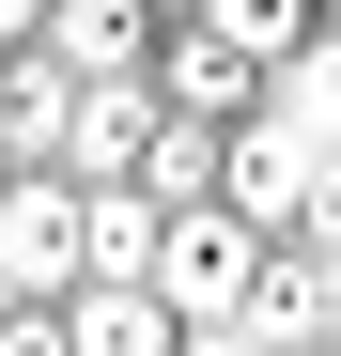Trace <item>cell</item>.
<instances>
[{"mask_svg": "<svg viewBox=\"0 0 341 356\" xmlns=\"http://www.w3.org/2000/svg\"><path fill=\"white\" fill-rule=\"evenodd\" d=\"M155 108L202 124V140H233L248 108H264V63H248L233 31H202V0H170V31H155Z\"/></svg>", "mask_w": 341, "mask_h": 356, "instance_id": "obj_3", "label": "cell"}, {"mask_svg": "<svg viewBox=\"0 0 341 356\" xmlns=\"http://www.w3.org/2000/svg\"><path fill=\"white\" fill-rule=\"evenodd\" d=\"M155 31H170V0H47V63L78 93L93 78H155Z\"/></svg>", "mask_w": 341, "mask_h": 356, "instance_id": "obj_6", "label": "cell"}, {"mask_svg": "<svg viewBox=\"0 0 341 356\" xmlns=\"http://www.w3.org/2000/svg\"><path fill=\"white\" fill-rule=\"evenodd\" d=\"M264 356H341V341H310V325H264Z\"/></svg>", "mask_w": 341, "mask_h": 356, "instance_id": "obj_13", "label": "cell"}, {"mask_svg": "<svg viewBox=\"0 0 341 356\" xmlns=\"http://www.w3.org/2000/svg\"><path fill=\"white\" fill-rule=\"evenodd\" d=\"M63 325H78V356H170V310H155L140 279H78Z\"/></svg>", "mask_w": 341, "mask_h": 356, "instance_id": "obj_9", "label": "cell"}, {"mask_svg": "<svg viewBox=\"0 0 341 356\" xmlns=\"http://www.w3.org/2000/svg\"><path fill=\"white\" fill-rule=\"evenodd\" d=\"M264 264H279V248H264L233 202H187V217L155 232V310H170V341L248 325V310H264Z\"/></svg>", "mask_w": 341, "mask_h": 356, "instance_id": "obj_1", "label": "cell"}, {"mask_svg": "<svg viewBox=\"0 0 341 356\" xmlns=\"http://www.w3.org/2000/svg\"><path fill=\"white\" fill-rule=\"evenodd\" d=\"M170 356H264V325H202V341H170Z\"/></svg>", "mask_w": 341, "mask_h": 356, "instance_id": "obj_12", "label": "cell"}, {"mask_svg": "<svg viewBox=\"0 0 341 356\" xmlns=\"http://www.w3.org/2000/svg\"><path fill=\"white\" fill-rule=\"evenodd\" d=\"M0 202H16V155H0Z\"/></svg>", "mask_w": 341, "mask_h": 356, "instance_id": "obj_15", "label": "cell"}, {"mask_svg": "<svg viewBox=\"0 0 341 356\" xmlns=\"http://www.w3.org/2000/svg\"><path fill=\"white\" fill-rule=\"evenodd\" d=\"M0 356H78V325H63V310H16V325H0Z\"/></svg>", "mask_w": 341, "mask_h": 356, "instance_id": "obj_11", "label": "cell"}, {"mask_svg": "<svg viewBox=\"0 0 341 356\" xmlns=\"http://www.w3.org/2000/svg\"><path fill=\"white\" fill-rule=\"evenodd\" d=\"M0 279H16L31 310L78 294V186L63 170H16V202H0Z\"/></svg>", "mask_w": 341, "mask_h": 356, "instance_id": "obj_5", "label": "cell"}, {"mask_svg": "<svg viewBox=\"0 0 341 356\" xmlns=\"http://www.w3.org/2000/svg\"><path fill=\"white\" fill-rule=\"evenodd\" d=\"M155 140H170L155 78H93V93L63 108V186H140V170H155Z\"/></svg>", "mask_w": 341, "mask_h": 356, "instance_id": "obj_4", "label": "cell"}, {"mask_svg": "<svg viewBox=\"0 0 341 356\" xmlns=\"http://www.w3.org/2000/svg\"><path fill=\"white\" fill-rule=\"evenodd\" d=\"M248 325H310V341H341V217H310L295 248L264 264V310Z\"/></svg>", "mask_w": 341, "mask_h": 356, "instance_id": "obj_7", "label": "cell"}, {"mask_svg": "<svg viewBox=\"0 0 341 356\" xmlns=\"http://www.w3.org/2000/svg\"><path fill=\"white\" fill-rule=\"evenodd\" d=\"M217 202H233V217L264 232V248H295L310 217H341V170H326L295 124H279V108H248V124L217 140Z\"/></svg>", "mask_w": 341, "mask_h": 356, "instance_id": "obj_2", "label": "cell"}, {"mask_svg": "<svg viewBox=\"0 0 341 356\" xmlns=\"http://www.w3.org/2000/svg\"><path fill=\"white\" fill-rule=\"evenodd\" d=\"M155 232H170V217H155L140 186H78V279H140V294H155Z\"/></svg>", "mask_w": 341, "mask_h": 356, "instance_id": "obj_8", "label": "cell"}, {"mask_svg": "<svg viewBox=\"0 0 341 356\" xmlns=\"http://www.w3.org/2000/svg\"><path fill=\"white\" fill-rule=\"evenodd\" d=\"M16 310H31V294H16V279H0V325H16Z\"/></svg>", "mask_w": 341, "mask_h": 356, "instance_id": "obj_14", "label": "cell"}, {"mask_svg": "<svg viewBox=\"0 0 341 356\" xmlns=\"http://www.w3.org/2000/svg\"><path fill=\"white\" fill-rule=\"evenodd\" d=\"M310 16H326V0H202V31H233V47H248L264 78H279V63L310 47Z\"/></svg>", "mask_w": 341, "mask_h": 356, "instance_id": "obj_10", "label": "cell"}]
</instances>
